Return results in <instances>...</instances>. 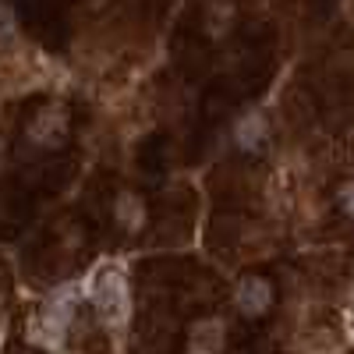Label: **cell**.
<instances>
[{"label":"cell","mask_w":354,"mask_h":354,"mask_svg":"<svg viewBox=\"0 0 354 354\" xmlns=\"http://www.w3.org/2000/svg\"><path fill=\"white\" fill-rule=\"evenodd\" d=\"M68 131V117L61 106H46L36 113V121L28 124V138H32L36 145H57V138H61Z\"/></svg>","instance_id":"obj_4"},{"label":"cell","mask_w":354,"mask_h":354,"mask_svg":"<svg viewBox=\"0 0 354 354\" xmlns=\"http://www.w3.org/2000/svg\"><path fill=\"white\" fill-rule=\"evenodd\" d=\"M113 216H117V223H121L124 230H142L145 227V205H142L138 195L124 192L121 198H117V205H113Z\"/></svg>","instance_id":"obj_6"},{"label":"cell","mask_w":354,"mask_h":354,"mask_svg":"<svg viewBox=\"0 0 354 354\" xmlns=\"http://www.w3.org/2000/svg\"><path fill=\"white\" fill-rule=\"evenodd\" d=\"M234 308L245 319H259L273 308V283L262 277H241L234 287Z\"/></svg>","instance_id":"obj_3"},{"label":"cell","mask_w":354,"mask_h":354,"mask_svg":"<svg viewBox=\"0 0 354 354\" xmlns=\"http://www.w3.org/2000/svg\"><path fill=\"white\" fill-rule=\"evenodd\" d=\"M266 138H270V124H266V117L259 110L245 113L241 121H234V142H238V149L245 153H259Z\"/></svg>","instance_id":"obj_5"},{"label":"cell","mask_w":354,"mask_h":354,"mask_svg":"<svg viewBox=\"0 0 354 354\" xmlns=\"http://www.w3.org/2000/svg\"><path fill=\"white\" fill-rule=\"evenodd\" d=\"M340 205H344V213H347V216H354V181L340 188Z\"/></svg>","instance_id":"obj_8"},{"label":"cell","mask_w":354,"mask_h":354,"mask_svg":"<svg viewBox=\"0 0 354 354\" xmlns=\"http://www.w3.org/2000/svg\"><path fill=\"white\" fill-rule=\"evenodd\" d=\"M85 294L110 326L124 322V315H128V283H124V273L117 270V266H100V270L88 277Z\"/></svg>","instance_id":"obj_2"},{"label":"cell","mask_w":354,"mask_h":354,"mask_svg":"<svg viewBox=\"0 0 354 354\" xmlns=\"http://www.w3.org/2000/svg\"><path fill=\"white\" fill-rule=\"evenodd\" d=\"M15 28H18V18H15L11 4H4V0H0V39H11Z\"/></svg>","instance_id":"obj_7"},{"label":"cell","mask_w":354,"mask_h":354,"mask_svg":"<svg viewBox=\"0 0 354 354\" xmlns=\"http://www.w3.org/2000/svg\"><path fill=\"white\" fill-rule=\"evenodd\" d=\"M75 298H78L75 287H61L57 294H50V298H46V305L32 319V326H28V337H32L39 347L57 351V347L64 344V333H68L71 315H75Z\"/></svg>","instance_id":"obj_1"}]
</instances>
